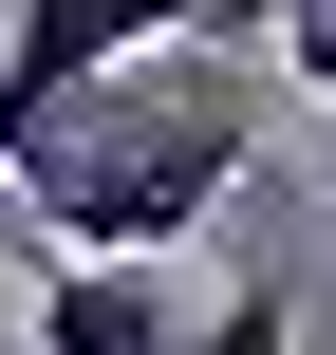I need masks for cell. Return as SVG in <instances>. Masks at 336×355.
Segmentation results:
<instances>
[{
    "label": "cell",
    "instance_id": "obj_1",
    "mask_svg": "<svg viewBox=\"0 0 336 355\" xmlns=\"http://www.w3.org/2000/svg\"><path fill=\"white\" fill-rule=\"evenodd\" d=\"M243 37V19H224ZM224 37H168V56H131L112 94H75L56 131H37V243L56 262H168L224 187H243V150H262V75L224 56Z\"/></svg>",
    "mask_w": 336,
    "mask_h": 355
},
{
    "label": "cell",
    "instance_id": "obj_3",
    "mask_svg": "<svg viewBox=\"0 0 336 355\" xmlns=\"http://www.w3.org/2000/svg\"><path fill=\"white\" fill-rule=\"evenodd\" d=\"M206 318H168L150 262H37V355H187Z\"/></svg>",
    "mask_w": 336,
    "mask_h": 355
},
{
    "label": "cell",
    "instance_id": "obj_2",
    "mask_svg": "<svg viewBox=\"0 0 336 355\" xmlns=\"http://www.w3.org/2000/svg\"><path fill=\"white\" fill-rule=\"evenodd\" d=\"M224 19H262V0H19V19H0V168H37V131H56L75 94H112L131 56L224 37Z\"/></svg>",
    "mask_w": 336,
    "mask_h": 355
},
{
    "label": "cell",
    "instance_id": "obj_6",
    "mask_svg": "<svg viewBox=\"0 0 336 355\" xmlns=\"http://www.w3.org/2000/svg\"><path fill=\"white\" fill-rule=\"evenodd\" d=\"M318 131H336V75H318Z\"/></svg>",
    "mask_w": 336,
    "mask_h": 355
},
{
    "label": "cell",
    "instance_id": "obj_5",
    "mask_svg": "<svg viewBox=\"0 0 336 355\" xmlns=\"http://www.w3.org/2000/svg\"><path fill=\"white\" fill-rule=\"evenodd\" d=\"M0 262H56V243H37V187H19V168H0Z\"/></svg>",
    "mask_w": 336,
    "mask_h": 355
},
{
    "label": "cell",
    "instance_id": "obj_4",
    "mask_svg": "<svg viewBox=\"0 0 336 355\" xmlns=\"http://www.w3.org/2000/svg\"><path fill=\"white\" fill-rule=\"evenodd\" d=\"M187 355H299V300H281V281H224V300H206V337Z\"/></svg>",
    "mask_w": 336,
    "mask_h": 355
}]
</instances>
